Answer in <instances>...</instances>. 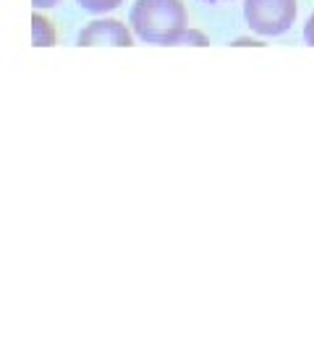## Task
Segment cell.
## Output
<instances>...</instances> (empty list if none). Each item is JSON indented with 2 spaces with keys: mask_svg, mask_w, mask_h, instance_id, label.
<instances>
[{
  "mask_svg": "<svg viewBox=\"0 0 314 353\" xmlns=\"http://www.w3.org/2000/svg\"><path fill=\"white\" fill-rule=\"evenodd\" d=\"M128 21L134 34L150 45H176L186 29V8L181 0H137Z\"/></svg>",
  "mask_w": 314,
  "mask_h": 353,
  "instance_id": "obj_1",
  "label": "cell"
},
{
  "mask_svg": "<svg viewBox=\"0 0 314 353\" xmlns=\"http://www.w3.org/2000/svg\"><path fill=\"white\" fill-rule=\"evenodd\" d=\"M244 16L257 34L275 37L288 32L296 19V0H246Z\"/></svg>",
  "mask_w": 314,
  "mask_h": 353,
  "instance_id": "obj_2",
  "label": "cell"
},
{
  "mask_svg": "<svg viewBox=\"0 0 314 353\" xmlns=\"http://www.w3.org/2000/svg\"><path fill=\"white\" fill-rule=\"evenodd\" d=\"M79 45H115V48H128L134 45L131 32L115 19L105 21H92L79 32Z\"/></svg>",
  "mask_w": 314,
  "mask_h": 353,
  "instance_id": "obj_3",
  "label": "cell"
},
{
  "mask_svg": "<svg viewBox=\"0 0 314 353\" xmlns=\"http://www.w3.org/2000/svg\"><path fill=\"white\" fill-rule=\"evenodd\" d=\"M32 45L35 48H50V45H55L52 24L45 16H39V13L32 16Z\"/></svg>",
  "mask_w": 314,
  "mask_h": 353,
  "instance_id": "obj_4",
  "label": "cell"
},
{
  "mask_svg": "<svg viewBox=\"0 0 314 353\" xmlns=\"http://www.w3.org/2000/svg\"><path fill=\"white\" fill-rule=\"evenodd\" d=\"M124 0H79V6L89 13H105V11H113L118 8Z\"/></svg>",
  "mask_w": 314,
  "mask_h": 353,
  "instance_id": "obj_5",
  "label": "cell"
},
{
  "mask_svg": "<svg viewBox=\"0 0 314 353\" xmlns=\"http://www.w3.org/2000/svg\"><path fill=\"white\" fill-rule=\"evenodd\" d=\"M176 45H210L207 37L202 34V32H194V29H184L181 34H178Z\"/></svg>",
  "mask_w": 314,
  "mask_h": 353,
  "instance_id": "obj_6",
  "label": "cell"
},
{
  "mask_svg": "<svg viewBox=\"0 0 314 353\" xmlns=\"http://www.w3.org/2000/svg\"><path fill=\"white\" fill-rule=\"evenodd\" d=\"M304 39H306V45H314V13L309 16V21H306V29H304Z\"/></svg>",
  "mask_w": 314,
  "mask_h": 353,
  "instance_id": "obj_7",
  "label": "cell"
},
{
  "mask_svg": "<svg viewBox=\"0 0 314 353\" xmlns=\"http://www.w3.org/2000/svg\"><path fill=\"white\" fill-rule=\"evenodd\" d=\"M61 0H32V6L35 8H52V6H58Z\"/></svg>",
  "mask_w": 314,
  "mask_h": 353,
  "instance_id": "obj_8",
  "label": "cell"
}]
</instances>
